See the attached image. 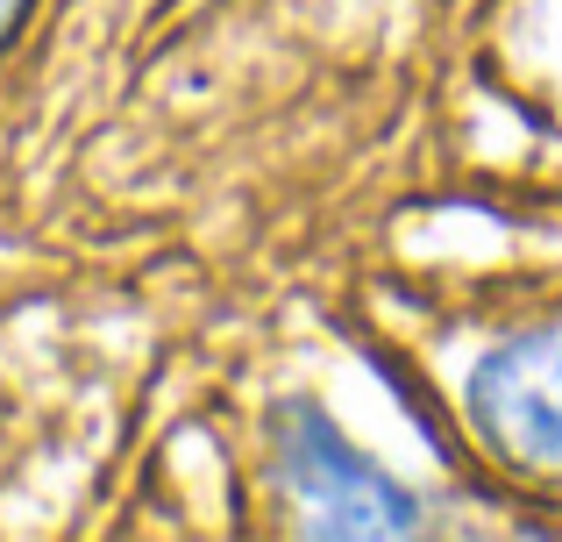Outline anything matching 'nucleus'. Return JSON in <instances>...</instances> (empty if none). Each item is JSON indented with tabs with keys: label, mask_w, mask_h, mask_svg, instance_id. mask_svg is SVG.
I'll return each instance as SVG.
<instances>
[{
	"label": "nucleus",
	"mask_w": 562,
	"mask_h": 542,
	"mask_svg": "<svg viewBox=\"0 0 562 542\" xmlns=\"http://www.w3.org/2000/svg\"><path fill=\"white\" fill-rule=\"evenodd\" d=\"M470 414L484 443H498L527 472H562V329L513 335L477 364Z\"/></svg>",
	"instance_id": "f03ea898"
},
{
	"label": "nucleus",
	"mask_w": 562,
	"mask_h": 542,
	"mask_svg": "<svg viewBox=\"0 0 562 542\" xmlns=\"http://www.w3.org/2000/svg\"><path fill=\"white\" fill-rule=\"evenodd\" d=\"M271 464L285 500L300 507V521L314 535H413L420 515L413 500L335 429L321 407L292 400L271 421Z\"/></svg>",
	"instance_id": "f257e3e1"
},
{
	"label": "nucleus",
	"mask_w": 562,
	"mask_h": 542,
	"mask_svg": "<svg viewBox=\"0 0 562 542\" xmlns=\"http://www.w3.org/2000/svg\"><path fill=\"white\" fill-rule=\"evenodd\" d=\"M14 14H22V0H0V36L14 29Z\"/></svg>",
	"instance_id": "7ed1b4c3"
}]
</instances>
